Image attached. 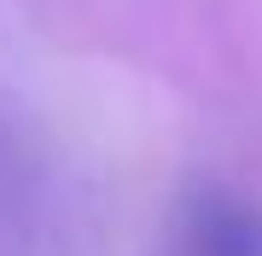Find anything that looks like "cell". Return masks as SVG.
I'll return each instance as SVG.
<instances>
[{
	"instance_id": "cell-1",
	"label": "cell",
	"mask_w": 262,
	"mask_h": 256,
	"mask_svg": "<svg viewBox=\"0 0 262 256\" xmlns=\"http://www.w3.org/2000/svg\"><path fill=\"white\" fill-rule=\"evenodd\" d=\"M181 256H262V210L233 192H204L181 216Z\"/></svg>"
}]
</instances>
